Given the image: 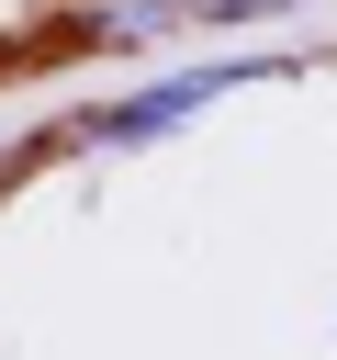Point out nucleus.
I'll return each mask as SVG.
<instances>
[{
  "label": "nucleus",
  "instance_id": "1",
  "mask_svg": "<svg viewBox=\"0 0 337 360\" xmlns=\"http://www.w3.org/2000/svg\"><path fill=\"white\" fill-rule=\"evenodd\" d=\"M225 90H247V79H236V68H191V79H157L146 101H112V112H101V135H112V146H135V135H168V124H191V112H202V101H225Z\"/></svg>",
  "mask_w": 337,
  "mask_h": 360
},
{
  "label": "nucleus",
  "instance_id": "2",
  "mask_svg": "<svg viewBox=\"0 0 337 360\" xmlns=\"http://www.w3.org/2000/svg\"><path fill=\"white\" fill-rule=\"evenodd\" d=\"M180 11H202V22H270V11H292V0H180Z\"/></svg>",
  "mask_w": 337,
  "mask_h": 360
}]
</instances>
